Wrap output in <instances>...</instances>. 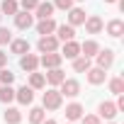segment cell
<instances>
[{"mask_svg":"<svg viewBox=\"0 0 124 124\" xmlns=\"http://www.w3.org/2000/svg\"><path fill=\"white\" fill-rule=\"evenodd\" d=\"M61 97L63 95H61L58 90H46L44 93V107L46 109H58L61 107Z\"/></svg>","mask_w":124,"mask_h":124,"instance_id":"cell-1","label":"cell"},{"mask_svg":"<svg viewBox=\"0 0 124 124\" xmlns=\"http://www.w3.org/2000/svg\"><path fill=\"white\" fill-rule=\"evenodd\" d=\"M37 49H39L41 54H49V51H56V49H58V39H56V37H51V34H44V37L39 39Z\"/></svg>","mask_w":124,"mask_h":124,"instance_id":"cell-2","label":"cell"},{"mask_svg":"<svg viewBox=\"0 0 124 124\" xmlns=\"http://www.w3.org/2000/svg\"><path fill=\"white\" fill-rule=\"evenodd\" d=\"M97 68H109L114 63V51L112 49H105V51H97Z\"/></svg>","mask_w":124,"mask_h":124,"instance_id":"cell-3","label":"cell"},{"mask_svg":"<svg viewBox=\"0 0 124 124\" xmlns=\"http://www.w3.org/2000/svg\"><path fill=\"white\" fill-rule=\"evenodd\" d=\"M58 93H61V95H66V97H76V95L80 93V83H78V80H63Z\"/></svg>","mask_w":124,"mask_h":124,"instance_id":"cell-4","label":"cell"},{"mask_svg":"<svg viewBox=\"0 0 124 124\" xmlns=\"http://www.w3.org/2000/svg\"><path fill=\"white\" fill-rule=\"evenodd\" d=\"M20 66H22L27 73H32V71H37V66H39V58L27 51V54H22V58H20Z\"/></svg>","mask_w":124,"mask_h":124,"instance_id":"cell-5","label":"cell"},{"mask_svg":"<svg viewBox=\"0 0 124 124\" xmlns=\"http://www.w3.org/2000/svg\"><path fill=\"white\" fill-rule=\"evenodd\" d=\"M61 54H56V51H49V54H44L41 56V66L44 68H58V63H61Z\"/></svg>","mask_w":124,"mask_h":124,"instance_id":"cell-6","label":"cell"},{"mask_svg":"<svg viewBox=\"0 0 124 124\" xmlns=\"http://www.w3.org/2000/svg\"><path fill=\"white\" fill-rule=\"evenodd\" d=\"M32 22H34V17H32L27 10H24V12H15V24H17V29H29Z\"/></svg>","mask_w":124,"mask_h":124,"instance_id":"cell-7","label":"cell"},{"mask_svg":"<svg viewBox=\"0 0 124 124\" xmlns=\"http://www.w3.org/2000/svg\"><path fill=\"white\" fill-rule=\"evenodd\" d=\"M15 97H17L22 105H29V102L34 100V90H32V88H27V85H22L20 90H15Z\"/></svg>","mask_w":124,"mask_h":124,"instance_id":"cell-8","label":"cell"},{"mask_svg":"<svg viewBox=\"0 0 124 124\" xmlns=\"http://www.w3.org/2000/svg\"><path fill=\"white\" fill-rule=\"evenodd\" d=\"M78 54H80V44H76L73 39L63 44V54H61V56H66V58H78Z\"/></svg>","mask_w":124,"mask_h":124,"instance_id":"cell-9","label":"cell"},{"mask_svg":"<svg viewBox=\"0 0 124 124\" xmlns=\"http://www.w3.org/2000/svg\"><path fill=\"white\" fill-rule=\"evenodd\" d=\"M83 24H85V29H88L90 34H97V32H102V20H100L97 15H93V17H88V20H85Z\"/></svg>","mask_w":124,"mask_h":124,"instance_id":"cell-10","label":"cell"},{"mask_svg":"<svg viewBox=\"0 0 124 124\" xmlns=\"http://www.w3.org/2000/svg\"><path fill=\"white\" fill-rule=\"evenodd\" d=\"M85 73H88V80H90L93 85H100V83H105V68H88Z\"/></svg>","mask_w":124,"mask_h":124,"instance_id":"cell-11","label":"cell"},{"mask_svg":"<svg viewBox=\"0 0 124 124\" xmlns=\"http://www.w3.org/2000/svg\"><path fill=\"white\" fill-rule=\"evenodd\" d=\"M46 80L51 83V85H61L66 80V76H63V71L61 68H49V73H46Z\"/></svg>","mask_w":124,"mask_h":124,"instance_id":"cell-12","label":"cell"},{"mask_svg":"<svg viewBox=\"0 0 124 124\" xmlns=\"http://www.w3.org/2000/svg\"><path fill=\"white\" fill-rule=\"evenodd\" d=\"M37 32L44 37V34H51V32H56V22L51 20V17H46V20H41L39 24H37Z\"/></svg>","mask_w":124,"mask_h":124,"instance_id":"cell-13","label":"cell"},{"mask_svg":"<svg viewBox=\"0 0 124 124\" xmlns=\"http://www.w3.org/2000/svg\"><path fill=\"white\" fill-rule=\"evenodd\" d=\"M80 117H83V105L73 102V105H68V107H66V119L76 122V119H80Z\"/></svg>","mask_w":124,"mask_h":124,"instance_id":"cell-14","label":"cell"},{"mask_svg":"<svg viewBox=\"0 0 124 124\" xmlns=\"http://www.w3.org/2000/svg\"><path fill=\"white\" fill-rule=\"evenodd\" d=\"M56 32H58V39H63V41H71V39L76 37V29H73L71 24H58Z\"/></svg>","mask_w":124,"mask_h":124,"instance_id":"cell-15","label":"cell"},{"mask_svg":"<svg viewBox=\"0 0 124 124\" xmlns=\"http://www.w3.org/2000/svg\"><path fill=\"white\" fill-rule=\"evenodd\" d=\"M34 10H37V17H39V20H46V17H51L54 5H51V3H39Z\"/></svg>","mask_w":124,"mask_h":124,"instance_id":"cell-16","label":"cell"},{"mask_svg":"<svg viewBox=\"0 0 124 124\" xmlns=\"http://www.w3.org/2000/svg\"><path fill=\"white\" fill-rule=\"evenodd\" d=\"M68 22H71V27L83 24V22H85V12H83L80 8H73V10H71V15H68Z\"/></svg>","mask_w":124,"mask_h":124,"instance_id":"cell-17","label":"cell"},{"mask_svg":"<svg viewBox=\"0 0 124 124\" xmlns=\"http://www.w3.org/2000/svg\"><path fill=\"white\" fill-rule=\"evenodd\" d=\"M122 32H124V22L122 20H112L107 24V34L109 37H122Z\"/></svg>","mask_w":124,"mask_h":124,"instance_id":"cell-18","label":"cell"},{"mask_svg":"<svg viewBox=\"0 0 124 124\" xmlns=\"http://www.w3.org/2000/svg\"><path fill=\"white\" fill-rule=\"evenodd\" d=\"M80 51H83V56L90 58V56H95V54L100 51V46H97V41L90 39V41H83V44H80Z\"/></svg>","mask_w":124,"mask_h":124,"instance_id":"cell-19","label":"cell"},{"mask_svg":"<svg viewBox=\"0 0 124 124\" xmlns=\"http://www.w3.org/2000/svg\"><path fill=\"white\" fill-rule=\"evenodd\" d=\"M117 114V107L112 105V102H100V117H105V119H112Z\"/></svg>","mask_w":124,"mask_h":124,"instance_id":"cell-20","label":"cell"},{"mask_svg":"<svg viewBox=\"0 0 124 124\" xmlns=\"http://www.w3.org/2000/svg\"><path fill=\"white\" fill-rule=\"evenodd\" d=\"M10 49H12V54H27L29 51V41L27 39H15Z\"/></svg>","mask_w":124,"mask_h":124,"instance_id":"cell-21","label":"cell"},{"mask_svg":"<svg viewBox=\"0 0 124 124\" xmlns=\"http://www.w3.org/2000/svg\"><path fill=\"white\" fill-rule=\"evenodd\" d=\"M88 68H90V58H88V56H80V58H73V71L83 73V71H88Z\"/></svg>","mask_w":124,"mask_h":124,"instance_id":"cell-22","label":"cell"},{"mask_svg":"<svg viewBox=\"0 0 124 124\" xmlns=\"http://www.w3.org/2000/svg\"><path fill=\"white\" fill-rule=\"evenodd\" d=\"M5 122H8V124H20V122H22V114H20V109L10 107V109L5 112Z\"/></svg>","mask_w":124,"mask_h":124,"instance_id":"cell-23","label":"cell"},{"mask_svg":"<svg viewBox=\"0 0 124 124\" xmlns=\"http://www.w3.org/2000/svg\"><path fill=\"white\" fill-rule=\"evenodd\" d=\"M44 83H46V78H44L41 73L32 71V76H29V88H44Z\"/></svg>","mask_w":124,"mask_h":124,"instance_id":"cell-24","label":"cell"},{"mask_svg":"<svg viewBox=\"0 0 124 124\" xmlns=\"http://www.w3.org/2000/svg\"><path fill=\"white\" fill-rule=\"evenodd\" d=\"M15 100V90L10 85H3L0 88V102H12Z\"/></svg>","mask_w":124,"mask_h":124,"instance_id":"cell-25","label":"cell"},{"mask_svg":"<svg viewBox=\"0 0 124 124\" xmlns=\"http://www.w3.org/2000/svg\"><path fill=\"white\" fill-rule=\"evenodd\" d=\"M29 122H32V124H41V122H44V107H34V109L29 112Z\"/></svg>","mask_w":124,"mask_h":124,"instance_id":"cell-26","label":"cell"},{"mask_svg":"<svg viewBox=\"0 0 124 124\" xmlns=\"http://www.w3.org/2000/svg\"><path fill=\"white\" fill-rule=\"evenodd\" d=\"M109 90H112L114 95H122V93H124V80H122V78H112V80H109Z\"/></svg>","mask_w":124,"mask_h":124,"instance_id":"cell-27","label":"cell"},{"mask_svg":"<svg viewBox=\"0 0 124 124\" xmlns=\"http://www.w3.org/2000/svg\"><path fill=\"white\" fill-rule=\"evenodd\" d=\"M15 80V73L10 71V68H0V83H3V85H10Z\"/></svg>","mask_w":124,"mask_h":124,"instance_id":"cell-28","label":"cell"},{"mask_svg":"<svg viewBox=\"0 0 124 124\" xmlns=\"http://www.w3.org/2000/svg\"><path fill=\"white\" fill-rule=\"evenodd\" d=\"M3 12L5 15H15L17 12V3L15 0H3Z\"/></svg>","mask_w":124,"mask_h":124,"instance_id":"cell-29","label":"cell"},{"mask_svg":"<svg viewBox=\"0 0 124 124\" xmlns=\"http://www.w3.org/2000/svg\"><path fill=\"white\" fill-rule=\"evenodd\" d=\"M80 122H83V124H100V117H95V114H83Z\"/></svg>","mask_w":124,"mask_h":124,"instance_id":"cell-30","label":"cell"},{"mask_svg":"<svg viewBox=\"0 0 124 124\" xmlns=\"http://www.w3.org/2000/svg\"><path fill=\"white\" fill-rule=\"evenodd\" d=\"M12 39V34H10V29H5V27H0V44H8Z\"/></svg>","mask_w":124,"mask_h":124,"instance_id":"cell-31","label":"cell"},{"mask_svg":"<svg viewBox=\"0 0 124 124\" xmlns=\"http://www.w3.org/2000/svg\"><path fill=\"white\" fill-rule=\"evenodd\" d=\"M58 10H71V5H73V0H56L54 3Z\"/></svg>","mask_w":124,"mask_h":124,"instance_id":"cell-32","label":"cell"},{"mask_svg":"<svg viewBox=\"0 0 124 124\" xmlns=\"http://www.w3.org/2000/svg\"><path fill=\"white\" fill-rule=\"evenodd\" d=\"M37 5H39V0H22V8H24L27 12H29V10H34Z\"/></svg>","mask_w":124,"mask_h":124,"instance_id":"cell-33","label":"cell"},{"mask_svg":"<svg viewBox=\"0 0 124 124\" xmlns=\"http://www.w3.org/2000/svg\"><path fill=\"white\" fill-rule=\"evenodd\" d=\"M5 63H8V54H3V51H0V68H3Z\"/></svg>","mask_w":124,"mask_h":124,"instance_id":"cell-34","label":"cell"},{"mask_svg":"<svg viewBox=\"0 0 124 124\" xmlns=\"http://www.w3.org/2000/svg\"><path fill=\"white\" fill-rule=\"evenodd\" d=\"M41 124H56V122H54V119H44Z\"/></svg>","mask_w":124,"mask_h":124,"instance_id":"cell-35","label":"cell"},{"mask_svg":"<svg viewBox=\"0 0 124 124\" xmlns=\"http://www.w3.org/2000/svg\"><path fill=\"white\" fill-rule=\"evenodd\" d=\"M105 3H117V0H105Z\"/></svg>","mask_w":124,"mask_h":124,"instance_id":"cell-36","label":"cell"},{"mask_svg":"<svg viewBox=\"0 0 124 124\" xmlns=\"http://www.w3.org/2000/svg\"><path fill=\"white\" fill-rule=\"evenodd\" d=\"M0 17H3V15H0Z\"/></svg>","mask_w":124,"mask_h":124,"instance_id":"cell-37","label":"cell"}]
</instances>
